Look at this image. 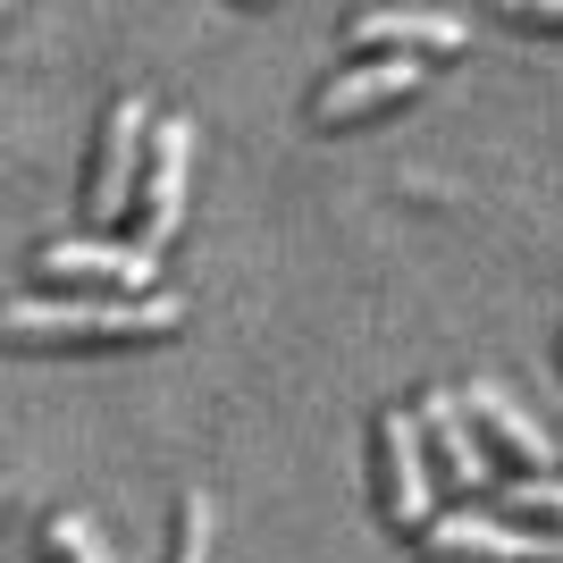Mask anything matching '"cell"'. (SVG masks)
I'll return each instance as SVG.
<instances>
[{"mask_svg":"<svg viewBox=\"0 0 563 563\" xmlns=\"http://www.w3.org/2000/svg\"><path fill=\"white\" fill-rule=\"evenodd\" d=\"M9 345H161L186 329L177 295H18Z\"/></svg>","mask_w":563,"mask_h":563,"instance_id":"cell-1","label":"cell"},{"mask_svg":"<svg viewBox=\"0 0 563 563\" xmlns=\"http://www.w3.org/2000/svg\"><path fill=\"white\" fill-rule=\"evenodd\" d=\"M152 101L143 93H110L101 101V126H93V161H85V211L110 228V219H135V194H143V161H152Z\"/></svg>","mask_w":563,"mask_h":563,"instance_id":"cell-2","label":"cell"},{"mask_svg":"<svg viewBox=\"0 0 563 563\" xmlns=\"http://www.w3.org/2000/svg\"><path fill=\"white\" fill-rule=\"evenodd\" d=\"M371 488H378V521L404 530V539H421L429 521V421L412 404H387L371 421Z\"/></svg>","mask_w":563,"mask_h":563,"instance_id":"cell-3","label":"cell"},{"mask_svg":"<svg viewBox=\"0 0 563 563\" xmlns=\"http://www.w3.org/2000/svg\"><path fill=\"white\" fill-rule=\"evenodd\" d=\"M429 76H438V59H421V51H362V59H345V68L311 93V126H320V135H345L362 118L412 101Z\"/></svg>","mask_w":563,"mask_h":563,"instance_id":"cell-4","label":"cell"},{"mask_svg":"<svg viewBox=\"0 0 563 563\" xmlns=\"http://www.w3.org/2000/svg\"><path fill=\"white\" fill-rule=\"evenodd\" d=\"M34 278L68 286V295H161V253L118 244V235H51L34 244Z\"/></svg>","mask_w":563,"mask_h":563,"instance_id":"cell-5","label":"cell"},{"mask_svg":"<svg viewBox=\"0 0 563 563\" xmlns=\"http://www.w3.org/2000/svg\"><path fill=\"white\" fill-rule=\"evenodd\" d=\"M186 168H194V118H161L152 161H143V194H135V244H152V253L186 219Z\"/></svg>","mask_w":563,"mask_h":563,"instance_id":"cell-6","label":"cell"},{"mask_svg":"<svg viewBox=\"0 0 563 563\" xmlns=\"http://www.w3.org/2000/svg\"><path fill=\"white\" fill-rule=\"evenodd\" d=\"M421 421H429V454L446 463V479H454L463 496L488 488L496 471H505V463H496V446L479 438V421H471L463 387H429V396H421Z\"/></svg>","mask_w":563,"mask_h":563,"instance_id":"cell-7","label":"cell"},{"mask_svg":"<svg viewBox=\"0 0 563 563\" xmlns=\"http://www.w3.org/2000/svg\"><path fill=\"white\" fill-rule=\"evenodd\" d=\"M429 563H547V539H530L521 521H488V514H446L421 530Z\"/></svg>","mask_w":563,"mask_h":563,"instance_id":"cell-8","label":"cell"},{"mask_svg":"<svg viewBox=\"0 0 563 563\" xmlns=\"http://www.w3.org/2000/svg\"><path fill=\"white\" fill-rule=\"evenodd\" d=\"M463 404H471V421H479V438L496 446V463H505V471H530V479H547V471H555V438H547V429L530 421L505 387H471Z\"/></svg>","mask_w":563,"mask_h":563,"instance_id":"cell-9","label":"cell"},{"mask_svg":"<svg viewBox=\"0 0 563 563\" xmlns=\"http://www.w3.org/2000/svg\"><path fill=\"white\" fill-rule=\"evenodd\" d=\"M362 51H421V59H454L463 51V25L438 18V9H371V18H353L345 34V59Z\"/></svg>","mask_w":563,"mask_h":563,"instance_id":"cell-10","label":"cell"},{"mask_svg":"<svg viewBox=\"0 0 563 563\" xmlns=\"http://www.w3.org/2000/svg\"><path fill=\"white\" fill-rule=\"evenodd\" d=\"M34 563H110V547L93 539L85 514H51L43 530H34Z\"/></svg>","mask_w":563,"mask_h":563,"instance_id":"cell-11","label":"cell"},{"mask_svg":"<svg viewBox=\"0 0 563 563\" xmlns=\"http://www.w3.org/2000/svg\"><path fill=\"white\" fill-rule=\"evenodd\" d=\"M211 496H202V488H186V496H177V521H168V555L161 563H202V555H211Z\"/></svg>","mask_w":563,"mask_h":563,"instance_id":"cell-12","label":"cell"},{"mask_svg":"<svg viewBox=\"0 0 563 563\" xmlns=\"http://www.w3.org/2000/svg\"><path fill=\"white\" fill-rule=\"evenodd\" d=\"M514 514L521 521H555V530H563V479H521V488H514Z\"/></svg>","mask_w":563,"mask_h":563,"instance_id":"cell-13","label":"cell"},{"mask_svg":"<svg viewBox=\"0 0 563 563\" xmlns=\"http://www.w3.org/2000/svg\"><path fill=\"white\" fill-rule=\"evenodd\" d=\"M514 25H547V34H563V0H496Z\"/></svg>","mask_w":563,"mask_h":563,"instance_id":"cell-14","label":"cell"},{"mask_svg":"<svg viewBox=\"0 0 563 563\" xmlns=\"http://www.w3.org/2000/svg\"><path fill=\"white\" fill-rule=\"evenodd\" d=\"M547 563H563V539H547Z\"/></svg>","mask_w":563,"mask_h":563,"instance_id":"cell-15","label":"cell"},{"mask_svg":"<svg viewBox=\"0 0 563 563\" xmlns=\"http://www.w3.org/2000/svg\"><path fill=\"white\" fill-rule=\"evenodd\" d=\"M253 9H278V0H253Z\"/></svg>","mask_w":563,"mask_h":563,"instance_id":"cell-16","label":"cell"}]
</instances>
